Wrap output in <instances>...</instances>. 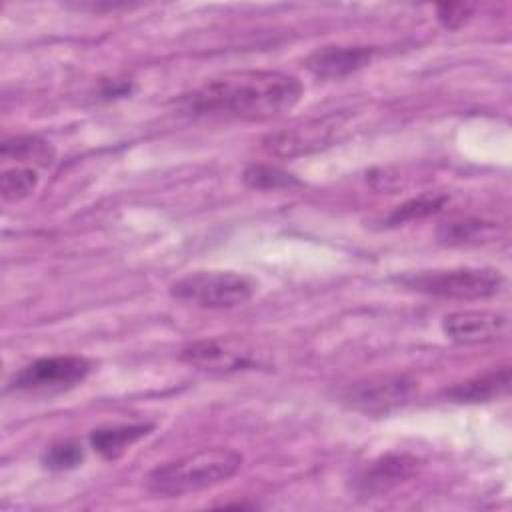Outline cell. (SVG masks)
Wrapping results in <instances>:
<instances>
[{"mask_svg": "<svg viewBox=\"0 0 512 512\" xmlns=\"http://www.w3.org/2000/svg\"><path fill=\"white\" fill-rule=\"evenodd\" d=\"M302 98L296 76L278 70H234L210 78L184 106L200 116H224L240 120H266L290 112Z\"/></svg>", "mask_w": 512, "mask_h": 512, "instance_id": "6da1fadb", "label": "cell"}, {"mask_svg": "<svg viewBox=\"0 0 512 512\" xmlns=\"http://www.w3.org/2000/svg\"><path fill=\"white\" fill-rule=\"evenodd\" d=\"M242 466V456L232 448H204L178 460L156 466L146 476V488L164 498H176L232 478Z\"/></svg>", "mask_w": 512, "mask_h": 512, "instance_id": "7a4b0ae2", "label": "cell"}, {"mask_svg": "<svg viewBox=\"0 0 512 512\" xmlns=\"http://www.w3.org/2000/svg\"><path fill=\"white\" fill-rule=\"evenodd\" d=\"M410 290L458 300L490 298L504 290L506 278L494 268H452L430 270L398 278Z\"/></svg>", "mask_w": 512, "mask_h": 512, "instance_id": "3957f363", "label": "cell"}, {"mask_svg": "<svg viewBox=\"0 0 512 512\" xmlns=\"http://www.w3.org/2000/svg\"><path fill=\"white\" fill-rule=\"evenodd\" d=\"M170 294L200 308H234L252 298L254 282L232 270H198L176 280Z\"/></svg>", "mask_w": 512, "mask_h": 512, "instance_id": "277c9868", "label": "cell"}, {"mask_svg": "<svg viewBox=\"0 0 512 512\" xmlns=\"http://www.w3.org/2000/svg\"><path fill=\"white\" fill-rule=\"evenodd\" d=\"M92 370V362L84 356H44L18 370L10 388L28 394H56L80 384Z\"/></svg>", "mask_w": 512, "mask_h": 512, "instance_id": "5b68a950", "label": "cell"}, {"mask_svg": "<svg viewBox=\"0 0 512 512\" xmlns=\"http://www.w3.org/2000/svg\"><path fill=\"white\" fill-rule=\"evenodd\" d=\"M346 122H348V114L344 112H332L322 118H310L302 124L270 132L262 140V146L266 152L278 158H294V156L310 154L330 146L338 138V134L346 128Z\"/></svg>", "mask_w": 512, "mask_h": 512, "instance_id": "8992f818", "label": "cell"}, {"mask_svg": "<svg viewBox=\"0 0 512 512\" xmlns=\"http://www.w3.org/2000/svg\"><path fill=\"white\" fill-rule=\"evenodd\" d=\"M442 330L456 344H484L508 338L510 318L496 310H458L444 316Z\"/></svg>", "mask_w": 512, "mask_h": 512, "instance_id": "52a82bcc", "label": "cell"}, {"mask_svg": "<svg viewBox=\"0 0 512 512\" xmlns=\"http://www.w3.org/2000/svg\"><path fill=\"white\" fill-rule=\"evenodd\" d=\"M414 394V382L404 376H386L356 382L344 392V400L368 414H386L404 406Z\"/></svg>", "mask_w": 512, "mask_h": 512, "instance_id": "ba28073f", "label": "cell"}, {"mask_svg": "<svg viewBox=\"0 0 512 512\" xmlns=\"http://www.w3.org/2000/svg\"><path fill=\"white\" fill-rule=\"evenodd\" d=\"M418 460L408 454H386L366 464L354 478L356 494L374 498L386 494L416 472Z\"/></svg>", "mask_w": 512, "mask_h": 512, "instance_id": "9c48e42d", "label": "cell"}, {"mask_svg": "<svg viewBox=\"0 0 512 512\" xmlns=\"http://www.w3.org/2000/svg\"><path fill=\"white\" fill-rule=\"evenodd\" d=\"M180 360L208 372H234L254 366L248 352L220 340H198L182 348Z\"/></svg>", "mask_w": 512, "mask_h": 512, "instance_id": "30bf717a", "label": "cell"}, {"mask_svg": "<svg viewBox=\"0 0 512 512\" xmlns=\"http://www.w3.org/2000/svg\"><path fill=\"white\" fill-rule=\"evenodd\" d=\"M372 56L370 46H324L306 58V68L316 78L338 80L370 64Z\"/></svg>", "mask_w": 512, "mask_h": 512, "instance_id": "8fae6325", "label": "cell"}, {"mask_svg": "<svg viewBox=\"0 0 512 512\" xmlns=\"http://www.w3.org/2000/svg\"><path fill=\"white\" fill-rule=\"evenodd\" d=\"M510 390V368L502 366L488 374L476 376L454 388L446 390V398L454 402H488L492 398H500Z\"/></svg>", "mask_w": 512, "mask_h": 512, "instance_id": "7c38bea8", "label": "cell"}, {"mask_svg": "<svg viewBox=\"0 0 512 512\" xmlns=\"http://www.w3.org/2000/svg\"><path fill=\"white\" fill-rule=\"evenodd\" d=\"M152 430L150 424H122V426H104L96 428L90 434V446L104 458L114 460L128 446L144 438Z\"/></svg>", "mask_w": 512, "mask_h": 512, "instance_id": "4fadbf2b", "label": "cell"}, {"mask_svg": "<svg viewBox=\"0 0 512 512\" xmlns=\"http://www.w3.org/2000/svg\"><path fill=\"white\" fill-rule=\"evenodd\" d=\"M4 160H16L18 166H50L54 160V148L38 136H14L6 138L0 146Z\"/></svg>", "mask_w": 512, "mask_h": 512, "instance_id": "5bb4252c", "label": "cell"}, {"mask_svg": "<svg viewBox=\"0 0 512 512\" xmlns=\"http://www.w3.org/2000/svg\"><path fill=\"white\" fill-rule=\"evenodd\" d=\"M242 180L246 182V186L256 190H280L300 186V180L294 174L272 164H250L244 170Z\"/></svg>", "mask_w": 512, "mask_h": 512, "instance_id": "9a60e30c", "label": "cell"}, {"mask_svg": "<svg viewBox=\"0 0 512 512\" xmlns=\"http://www.w3.org/2000/svg\"><path fill=\"white\" fill-rule=\"evenodd\" d=\"M38 184V176L28 166H14L2 172L0 176V192L6 202H20L34 192Z\"/></svg>", "mask_w": 512, "mask_h": 512, "instance_id": "2e32d148", "label": "cell"}, {"mask_svg": "<svg viewBox=\"0 0 512 512\" xmlns=\"http://www.w3.org/2000/svg\"><path fill=\"white\" fill-rule=\"evenodd\" d=\"M440 240L446 244H476L494 236V226L486 222H452L440 230Z\"/></svg>", "mask_w": 512, "mask_h": 512, "instance_id": "e0dca14e", "label": "cell"}, {"mask_svg": "<svg viewBox=\"0 0 512 512\" xmlns=\"http://www.w3.org/2000/svg\"><path fill=\"white\" fill-rule=\"evenodd\" d=\"M444 204H446V196H442V194H422V196L412 198V200L404 202L402 206H398L388 216V224H400L406 220L426 218V216L442 210Z\"/></svg>", "mask_w": 512, "mask_h": 512, "instance_id": "ac0fdd59", "label": "cell"}, {"mask_svg": "<svg viewBox=\"0 0 512 512\" xmlns=\"http://www.w3.org/2000/svg\"><path fill=\"white\" fill-rule=\"evenodd\" d=\"M84 458V450L78 442L72 440H64V442H56L52 446H48L42 454V466L54 472H62V470H70L76 468Z\"/></svg>", "mask_w": 512, "mask_h": 512, "instance_id": "d6986e66", "label": "cell"}, {"mask_svg": "<svg viewBox=\"0 0 512 512\" xmlns=\"http://www.w3.org/2000/svg\"><path fill=\"white\" fill-rule=\"evenodd\" d=\"M474 6L472 4H466V2H452V4H440L436 6V18L438 22L448 28V30H454V28H460L472 14Z\"/></svg>", "mask_w": 512, "mask_h": 512, "instance_id": "ffe728a7", "label": "cell"}, {"mask_svg": "<svg viewBox=\"0 0 512 512\" xmlns=\"http://www.w3.org/2000/svg\"><path fill=\"white\" fill-rule=\"evenodd\" d=\"M76 10H90V12H102V10H116V8H126L128 4L124 2H106V4H100V2H78V4H68Z\"/></svg>", "mask_w": 512, "mask_h": 512, "instance_id": "44dd1931", "label": "cell"}]
</instances>
